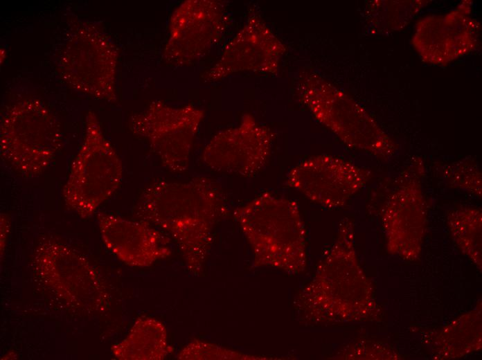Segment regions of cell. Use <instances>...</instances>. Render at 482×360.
<instances>
[{
    "label": "cell",
    "mask_w": 482,
    "mask_h": 360,
    "mask_svg": "<svg viewBox=\"0 0 482 360\" xmlns=\"http://www.w3.org/2000/svg\"><path fill=\"white\" fill-rule=\"evenodd\" d=\"M225 209L217 183L208 177L186 182L156 181L141 193L134 214L170 235L188 270L200 275L208 255L213 232Z\"/></svg>",
    "instance_id": "6da1fadb"
},
{
    "label": "cell",
    "mask_w": 482,
    "mask_h": 360,
    "mask_svg": "<svg viewBox=\"0 0 482 360\" xmlns=\"http://www.w3.org/2000/svg\"><path fill=\"white\" fill-rule=\"evenodd\" d=\"M233 215L251 248L255 266L294 273L304 269L305 231L296 201L264 192L237 208Z\"/></svg>",
    "instance_id": "7a4b0ae2"
},
{
    "label": "cell",
    "mask_w": 482,
    "mask_h": 360,
    "mask_svg": "<svg viewBox=\"0 0 482 360\" xmlns=\"http://www.w3.org/2000/svg\"><path fill=\"white\" fill-rule=\"evenodd\" d=\"M299 100L315 119L346 145L382 160L391 157L396 144L358 102L316 73H302L296 88Z\"/></svg>",
    "instance_id": "3957f363"
},
{
    "label": "cell",
    "mask_w": 482,
    "mask_h": 360,
    "mask_svg": "<svg viewBox=\"0 0 482 360\" xmlns=\"http://www.w3.org/2000/svg\"><path fill=\"white\" fill-rule=\"evenodd\" d=\"M36 282L68 309L87 314L105 312L109 294L102 276L82 254L52 237L42 239L31 259Z\"/></svg>",
    "instance_id": "277c9868"
},
{
    "label": "cell",
    "mask_w": 482,
    "mask_h": 360,
    "mask_svg": "<svg viewBox=\"0 0 482 360\" xmlns=\"http://www.w3.org/2000/svg\"><path fill=\"white\" fill-rule=\"evenodd\" d=\"M62 142L57 118L39 100H18L1 116V157L26 178L42 174L55 159Z\"/></svg>",
    "instance_id": "5b68a950"
},
{
    "label": "cell",
    "mask_w": 482,
    "mask_h": 360,
    "mask_svg": "<svg viewBox=\"0 0 482 360\" xmlns=\"http://www.w3.org/2000/svg\"><path fill=\"white\" fill-rule=\"evenodd\" d=\"M123 174L120 156L96 114L89 111L82 143L62 191L66 206L80 217L89 218L118 190Z\"/></svg>",
    "instance_id": "8992f818"
},
{
    "label": "cell",
    "mask_w": 482,
    "mask_h": 360,
    "mask_svg": "<svg viewBox=\"0 0 482 360\" xmlns=\"http://www.w3.org/2000/svg\"><path fill=\"white\" fill-rule=\"evenodd\" d=\"M118 51L109 37L90 23L71 31L60 52L57 70L73 89L100 100H116Z\"/></svg>",
    "instance_id": "52a82bcc"
},
{
    "label": "cell",
    "mask_w": 482,
    "mask_h": 360,
    "mask_svg": "<svg viewBox=\"0 0 482 360\" xmlns=\"http://www.w3.org/2000/svg\"><path fill=\"white\" fill-rule=\"evenodd\" d=\"M204 116L203 109L191 105L175 107L155 100L130 118V127L148 141L165 168L182 172L188 168L192 145Z\"/></svg>",
    "instance_id": "ba28073f"
},
{
    "label": "cell",
    "mask_w": 482,
    "mask_h": 360,
    "mask_svg": "<svg viewBox=\"0 0 482 360\" xmlns=\"http://www.w3.org/2000/svg\"><path fill=\"white\" fill-rule=\"evenodd\" d=\"M229 22L222 1H185L170 16L163 58L177 66L195 63L221 40Z\"/></svg>",
    "instance_id": "9c48e42d"
},
{
    "label": "cell",
    "mask_w": 482,
    "mask_h": 360,
    "mask_svg": "<svg viewBox=\"0 0 482 360\" xmlns=\"http://www.w3.org/2000/svg\"><path fill=\"white\" fill-rule=\"evenodd\" d=\"M371 172L336 156L308 157L287 172V186L325 208L344 206L368 183Z\"/></svg>",
    "instance_id": "30bf717a"
},
{
    "label": "cell",
    "mask_w": 482,
    "mask_h": 360,
    "mask_svg": "<svg viewBox=\"0 0 482 360\" xmlns=\"http://www.w3.org/2000/svg\"><path fill=\"white\" fill-rule=\"evenodd\" d=\"M424 166L413 163L388 195L382 220L391 253L416 258L421 250L426 225V200L422 179Z\"/></svg>",
    "instance_id": "8fae6325"
},
{
    "label": "cell",
    "mask_w": 482,
    "mask_h": 360,
    "mask_svg": "<svg viewBox=\"0 0 482 360\" xmlns=\"http://www.w3.org/2000/svg\"><path fill=\"white\" fill-rule=\"evenodd\" d=\"M274 134L251 114L240 123L216 134L205 146L202 158L211 169L242 177H251L266 165Z\"/></svg>",
    "instance_id": "7c38bea8"
},
{
    "label": "cell",
    "mask_w": 482,
    "mask_h": 360,
    "mask_svg": "<svg viewBox=\"0 0 482 360\" xmlns=\"http://www.w3.org/2000/svg\"><path fill=\"white\" fill-rule=\"evenodd\" d=\"M285 51V45L262 18L253 14L226 44L203 80L215 82L240 72L275 73Z\"/></svg>",
    "instance_id": "4fadbf2b"
},
{
    "label": "cell",
    "mask_w": 482,
    "mask_h": 360,
    "mask_svg": "<svg viewBox=\"0 0 482 360\" xmlns=\"http://www.w3.org/2000/svg\"><path fill=\"white\" fill-rule=\"evenodd\" d=\"M96 219L105 246L127 265L149 267L172 253L169 237L146 222L103 212Z\"/></svg>",
    "instance_id": "5bb4252c"
},
{
    "label": "cell",
    "mask_w": 482,
    "mask_h": 360,
    "mask_svg": "<svg viewBox=\"0 0 482 360\" xmlns=\"http://www.w3.org/2000/svg\"><path fill=\"white\" fill-rule=\"evenodd\" d=\"M466 12L458 8L444 16L428 17L418 24L413 42L424 59L445 63L474 48L479 26Z\"/></svg>",
    "instance_id": "9a60e30c"
},
{
    "label": "cell",
    "mask_w": 482,
    "mask_h": 360,
    "mask_svg": "<svg viewBox=\"0 0 482 360\" xmlns=\"http://www.w3.org/2000/svg\"><path fill=\"white\" fill-rule=\"evenodd\" d=\"M111 351L120 360H161L172 352L173 348L168 342L163 323L140 317L126 337L111 347Z\"/></svg>",
    "instance_id": "2e32d148"
},
{
    "label": "cell",
    "mask_w": 482,
    "mask_h": 360,
    "mask_svg": "<svg viewBox=\"0 0 482 360\" xmlns=\"http://www.w3.org/2000/svg\"><path fill=\"white\" fill-rule=\"evenodd\" d=\"M448 226L452 237L463 252L475 260L481 255V211L463 208L452 212Z\"/></svg>",
    "instance_id": "e0dca14e"
},
{
    "label": "cell",
    "mask_w": 482,
    "mask_h": 360,
    "mask_svg": "<svg viewBox=\"0 0 482 360\" xmlns=\"http://www.w3.org/2000/svg\"><path fill=\"white\" fill-rule=\"evenodd\" d=\"M440 178L449 186L481 197L482 174L478 163L474 160L463 159L441 166Z\"/></svg>",
    "instance_id": "ac0fdd59"
},
{
    "label": "cell",
    "mask_w": 482,
    "mask_h": 360,
    "mask_svg": "<svg viewBox=\"0 0 482 360\" xmlns=\"http://www.w3.org/2000/svg\"><path fill=\"white\" fill-rule=\"evenodd\" d=\"M177 358L181 360H248L265 359L231 350L199 339H193L184 346L177 354Z\"/></svg>",
    "instance_id": "d6986e66"
},
{
    "label": "cell",
    "mask_w": 482,
    "mask_h": 360,
    "mask_svg": "<svg viewBox=\"0 0 482 360\" xmlns=\"http://www.w3.org/2000/svg\"><path fill=\"white\" fill-rule=\"evenodd\" d=\"M11 231V218L9 214L1 213L0 215V250L1 258L5 252L9 235Z\"/></svg>",
    "instance_id": "ffe728a7"
}]
</instances>
